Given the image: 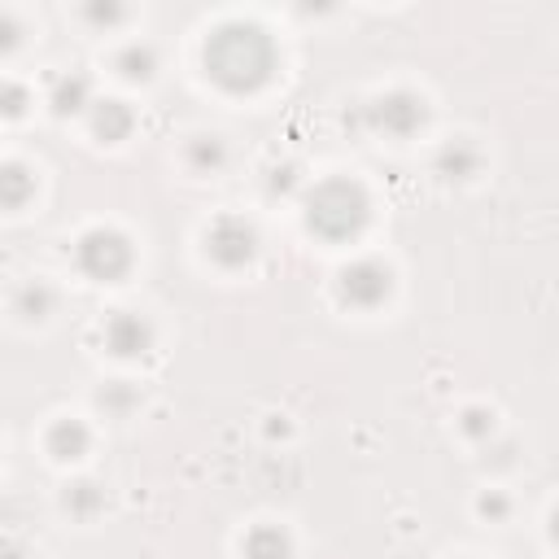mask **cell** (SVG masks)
Segmentation results:
<instances>
[{"label":"cell","instance_id":"16","mask_svg":"<svg viewBox=\"0 0 559 559\" xmlns=\"http://www.w3.org/2000/svg\"><path fill=\"white\" fill-rule=\"evenodd\" d=\"M105 502H109V493H105V485H100V480H92V476L70 480V485H66V493H61V507H66L74 520H92V515H100V511H105Z\"/></svg>","mask_w":559,"mask_h":559},{"label":"cell","instance_id":"14","mask_svg":"<svg viewBox=\"0 0 559 559\" xmlns=\"http://www.w3.org/2000/svg\"><path fill=\"white\" fill-rule=\"evenodd\" d=\"M114 70L127 79V83H148L157 74V48L148 39H131L114 52Z\"/></svg>","mask_w":559,"mask_h":559},{"label":"cell","instance_id":"8","mask_svg":"<svg viewBox=\"0 0 559 559\" xmlns=\"http://www.w3.org/2000/svg\"><path fill=\"white\" fill-rule=\"evenodd\" d=\"M92 74L87 70H61L52 83H48V109L57 118H74V114H87L92 109Z\"/></svg>","mask_w":559,"mask_h":559},{"label":"cell","instance_id":"7","mask_svg":"<svg viewBox=\"0 0 559 559\" xmlns=\"http://www.w3.org/2000/svg\"><path fill=\"white\" fill-rule=\"evenodd\" d=\"M100 336H105V349L114 358H144L153 349V341H157V328L140 310H109Z\"/></svg>","mask_w":559,"mask_h":559},{"label":"cell","instance_id":"1","mask_svg":"<svg viewBox=\"0 0 559 559\" xmlns=\"http://www.w3.org/2000/svg\"><path fill=\"white\" fill-rule=\"evenodd\" d=\"M201 66H205L214 87H223L231 96H249V92H262L275 79L280 48L266 35V26H258L249 17H227L205 35Z\"/></svg>","mask_w":559,"mask_h":559},{"label":"cell","instance_id":"18","mask_svg":"<svg viewBox=\"0 0 559 559\" xmlns=\"http://www.w3.org/2000/svg\"><path fill=\"white\" fill-rule=\"evenodd\" d=\"M96 406L109 415V419H127L135 406H140V389L131 380H105L96 389Z\"/></svg>","mask_w":559,"mask_h":559},{"label":"cell","instance_id":"15","mask_svg":"<svg viewBox=\"0 0 559 559\" xmlns=\"http://www.w3.org/2000/svg\"><path fill=\"white\" fill-rule=\"evenodd\" d=\"M52 310H57V288L48 280H26L13 293V314L26 319V323H44Z\"/></svg>","mask_w":559,"mask_h":559},{"label":"cell","instance_id":"9","mask_svg":"<svg viewBox=\"0 0 559 559\" xmlns=\"http://www.w3.org/2000/svg\"><path fill=\"white\" fill-rule=\"evenodd\" d=\"M480 148L467 140V135H454V140H441L437 153H432V170L445 179V183H463L480 170Z\"/></svg>","mask_w":559,"mask_h":559},{"label":"cell","instance_id":"5","mask_svg":"<svg viewBox=\"0 0 559 559\" xmlns=\"http://www.w3.org/2000/svg\"><path fill=\"white\" fill-rule=\"evenodd\" d=\"M258 245H262V236H258L253 218H245V214H218V218L205 227V253H210L223 271L249 266V262L258 258Z\"/></svg>","mask_w":559,"mask_h":559},{"label":"cell","instance_id":"24","mask_svg":"<svg viewBox=\"0 0 559 559\" xmlns=\"http://www.w3.org/2000/svg\"><path fill=\"white\" fill-rule=\"evenodd\" d=\"M83 17H87L92 26H118V22L127 17V9H122V4H83Z\"/></svg>","mask_w":559,"mask_h":559},{"label":"cell","instance_id":"13","mask_svg":"<svg viewBox=\"0 0 559 559\" xmlns=\"http://www.w3.org/2000/svg\"><path fill=\"white\" fill-rule=\"evenodd\" d=\"M35 201V170L26 162H0V210H26Z\"/></svg>","mask_w":559,"mask_h":559},{"label":"cell","instance_id":"25","mask_svg":"<svg viewBox=\"0 0 559 559\" xmlns=\"http://www.w3.org/2000/svg\"><path fill=\"white\" fill-rule=\"evenodd\" d=\"M0 559H31V555H26V546H22V542L4 537V542H0Z\"/></svg>","mask_w":559,"mask_h":559},{"label":"cell","instance_id":"10","mask_svg":"<svg viewBox=\"0 0 559 559\" xmlns=\"http://www.w3.org/2000/svg\"><path fill=\"white\" fill-rule=\"evenodd\" d=\"M44 450L57 459V463H79L87 450H92V428L83 419H52L48 432H44Z\"/></svg>","mask_w":559,"mask_h":559},{"label":"cell","instance_id":"21","mask_svg":"<svg viewBox=\"0 0 559 559\" xmlns=\"http://www.w3.org/2000/svg\"><path fill=\"white\" fill-rule=\"evenodd\" d=\"M26 109H31V92H26V83L4 79V83H0V118H22Z\"/></svg>","mask_w":559,"mask_h":559},{"label":"cell","instance_id":"23","mask_svg":"<svg viewBox=\"0 0 559 559\" xmlns=\"http://www.w3.org/2000/svg\"><path fill=\"white\" fill-rule=\"evenodd\" d=\"M22 22L9 13V9H0V57H9V52H17L22 48Z\"/></svg>","mask_w":559,"mask_h":559},{"label":"cell","instance_id":"2","mask_svg":"<svg viewBox=\"0 0 559 559\" xmlns=\"http://www.w3.org/2000/svg\"><path fill=\"white\" fill-rule=\"evenodd\" d=\"M301 218L306 231H314L328 245H349L371 227V192L349 175L314 179L301 192Z\"/></svg>","mask_w":559,"mask_h":559},{"label":"cell","instance_id":"4","mask_svg":"<svg viewBox=\"0 0 559 559\" xmlns=\"http://www.w3.org/2000/svg\"><path fill=\"white\" fill-rule=\"evenodd\" d=\"M74 266L96 280V284H118L131 266H135V249H131V236L109 227V223H96L87 231H79L74 240Z\"/></svg>","mask_w":559,"mask_h":559},{"label":"cell","instance_id":"17","mask_svg":"<svg viewBox=\"0 0 559 559\" xmlns=\"http://www.w3.org/2000/svg\"><path fill=\"white\" fill-rule=\"evenodd\" d=\"M227 140L223 135H192L188 140V148H183V162H188V170H197V175H218L223 166H227Z\"/></svg>","mask_w":559,"mask_h":559},{"label":"cell","instance_id":"22","mask_svg":"<svg viewBox=\"0 0 559 559\" xmlns=\"http://www.w3.org/2000/svg\"><path fill=\"white\" fill-rule=\"evenodd\" d=\"M476 511L489 520V524H502L507 515H511V498L502 493V489H489V493H480V502H476Z\"/></svg>","mask_w":559,"mask_h":559},{"label":"cell","instance_id":"3","mask_svg":"<svg viewBox=\"0 0 559 559\" xmlns=\"http://www.w3.org/2000/svg\"><path fill=\"white\" fill-rule=\"evenodd\" d=\"M354 122L362 131H371V135L411 140V135H419L428 127V100L419 92H411V87H389V92L362 100L358 114H354Z\"/></svg>","mask_w":559,"mask_h":559},{"label":"cell","instance_id":"11","mask_svg":"<svg viewBox=\"0 0 559 559\" xmlns=\"http://www.w3.org/2000/svg\"><path fill=\"white\" fill-rule=\"evenodd\" d=\"M87 118H92V135H96L100 144H118V140H127L131 127H135V109H131L127 100H118V96L92 100Z\"/></svg>","mask_w":559,"mask_h":559},{"label":"cell","instance_id":"6","mask_svg":"<svg viewBox=\"0 0 559 559\" xmlns=\"http://www.w3.org/2000/svg\"><path fill=\"white\" fill-rule=\"evenodd\" d=\"M336 293L354 310H380L393 297V266L380 258H354L336 275Z\"/></svg>","mask_w":559,"mask_h":559},{"label":"cell","instance_id":"26","mask_svg":"<svg viewBox=\"0 0 559 559\" xmlns=\"http://www.w3.org/2000/svg\"><path fill=\"white\" fill-rule=\"evenodd\" d=\"M266 437H288V424H284V419H271V424H266Z\"/></svg>","mask_w":559,"mask_h":559},{"label":"cell","instance_id":"19","mask_svg":"<svg viewBox=\"0 0 559 559\" xmlns=\"http://www.w3.org/2000/svg\"><path fill=\"white\" fill-rule=\"evenodd\" d=\"M266 197H297V192H306V183H301V166L297 162H275L271 170H266Z\"/></svg>","mask_w":559,"mask_h":559},{"label":"cell","instance_id":"12","mask_svg":"<svg viewBox=\"0 0 559 559\" xmlns=\"http://www.w3.org/2000/svg\"><path fill=\"white\" fill-rule=\"evenodd\" d=\"M240 550L245 559H293V533L284 524H253Z\"/></svg>","mask_w":559,"mask_h":559},{"label":"cell","instance_id":"20","mask_svg":"<svg viewBox=\"0 0 559 559\" xmlns=\"http://www.w3.org/2000/svg\"><path fill=\"white\" fill-rule=\"evenodd\" d=\"M459 432H463L467 441H476V445H489V437L498 432V415H493L489 406H467V411L459 415Z\"/></svg>","mask_w":559,"mask_h":559}]
</instances>
